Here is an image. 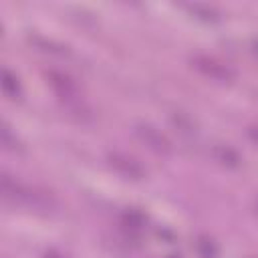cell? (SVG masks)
Here are the masks:
<instances>
[{
    "mask_svg": "<svg viewBox=\"0 0 258 258\" xmlns=\"http://www.w3.org/2000/svg\"><path fill=\"white\" fill-rule=\"evenodd\" d=\"M0 187H2V194L6 200H14V202H22L26 206H32V208H50L52 206V200L50 196L42 194V191H36V189H30L18 181H14L10 175H2L0 179Z\"/></svg>",
    "mask_w": 258,
    "mask_h": 258,
    "instance_id": "cell-1",
    "label": "cell"
},
{
    "mask_svg": "<svg viewBox=\"0 0 258 258\" xmlns=\"http://www.w3.org/2000/svg\"><path fill=\"white\" fill-rule=\"evenodd\" d=\"M191 64L204 77H208L212 81H218V83H232L236 79V73L228 64H224L222 60H218L214 56H208V54H194Z\"/></svg>",
    "mask_w": 258,
    "mask_h": 258,
    "instance_id": "cell-2",
    "label": "cell"
},
{
    "mask_svg": "<svg viewBox=\"0 0 258 258\" xmlns=\"http://www.w3.org/2000/svg\"><path fill=\"white\" fill-rule=\"evenodd\" d=\"M133 133H135V137H137L147 149H151V151H155V153H159V155L171 153V141H169L161 131H157L153 125L137 123V125L133 127Z\"/></svg>",
    "mask_w": 258,
    "mask_h": 258,
    "instance_id": "cell-3",
    "label": "cell"
},
{
    "mask_svg": "<svg viewBox=\"0 0 258 258\" xmlns=\"http://www.w3.org/2000/svg\"><path fill=\"white\" fill-rule=\"evenodd\" d=\"M107 159H109V165H111L117 173H121L123 177H127V179L139 181V179L145 177V169H143V165H141L137 159H133L131 155H125V153L115 151V153H109Z\"/></svg>",
    "mask_w": 258,
    "mask_h": 258,
    "instance_id": "cell-4",
    "label": "cell"
},
{
    "mask_svg": "<svg viewBox=\"0 0 258 258\" xmlns=\"http://www.w3.org/2000/svg\"><path fill=\"white\" fill-rule=\"evenodd\" d=\"M46 83L52 87V91L60 99H64V101H75L77 99V85L69 75H64L60 71H48L46 73Z\"/></svg>",
    "mask_w": 258,
    "mask_h": 258,
    "instance_id": "cell-5",
    "label": "cell"
},
{
    "mask_svg": "<svg viewBox=\"0 0 258 258\" xmlns=\"http://www.w3.org/2000/svg\"><path fill=\"white\" fill-rule=\"evenodd\" d=\"M212 155L216 157V161H220L226 167H238L240 161H242L240 153L234 147H230V145H214Z\"/></svg>",
    "mask_w": 258,
    "mask_h": 258,
    "instance_id": "cell-6",
    "label": "cell"
},
{
    "mask_svg": "<svg viewBox=\"0 0 258 258\" xmlns=\"http://www.w3.org/2000/svg\"><path fill=\"white\" fill-rule=\"evenodd\" d=\"M2 89H4V93H6L10 99H18V97L22 95V89H20V83H18L16 75L10 73L8 69L2 71Z\"/></svg>",
    "mask_w": 258,
    "mask_h": 258,
    "instance_id": "cell-7",
    "label": "cell"
},
{
    "mask_svg": "<svg viewBox=\"0 0 258 258\" xmlns=\"http://www.w3.org/2000/svg\"><path fill=\"white\" fill-rule=\"evenodd\" d=\"M196 252L200 258H216L218 256V248H216L214 240L208 236H200L196 240Z\"/></svg>",
    "mask_w": 258,
    "mask_h": 258,
    "instance_id": "cell-8",
    "label": "cell"
},
{
    "mask_svg": "<svg viewBox=\"0 0 258 258\" xmlns=\"http://www.w3.org/2000/svg\"><path fill=\"white\" fill-rule=\"evenodd\" d=\"M121 220H123V226L133 230V232H139L145 226V216L141 212H137V210H127Z\"/></svg>",
    "mask_w": 258,
    "mask_h": 258,
    "instance_id": "cell-9",
    "label": "cell"
},
{
    "mask_svg": "<svg viewBox=\"0 0 258 258\" xmlns=\"http://www.w3.org/2000/svg\"><path fill=\"white\" fill-rule=\"evenodd\" d=\"M30 42H34L40 50H46V52H56V54L67 52V48H64L62 44H56V42L46 40V38H40V36H30Z\"/></svg>",
    "mask_w": 258,
    "mask_h": 258,
    "instance_id": "cell-10",
    "label": "cell"
},
{
    "mask_svg": "<svg viewBox=\"0 0 258 258\" xmlns=\"http://www.w3.org/2000/svg\"><path fill=\"white\" fill-rule=\"evenodd\" d=\"M187 8H189V12H194L198 18H204V20H216V18H218V12H216L212 6H206V4H189Z\"/></svg>",
    "mask_w": 258,
    "mask_h": 258,
    "instance_id": "cell-11",
    "label": "cell"
},
{
    "mask_svg": "<svg viewBox=\"0 0 258 258\" xmlns=\"http://www.w3.org/2000/svg\"><path fill=\"white\" fill-rule=\"evenodd\" d=\"M169 119H171L173 127H175V129H179L181 133H191V131H194V123H191L183 113H177V111H175V113H171V117H169Z\"/></svg>",
    "mask_w": 258,
    "mask_h": 258,
    "instance_id": "cell-12",
    "label": "cell"
},
{
    "mask_svg": "<svg viewBox=\"0 0 258 258\" xmlns=\"http://www.w3.org/2000/svg\"><path fill=\"white\" fill-rule=\"evenodd\" d=\"M2 143H4V147H6V149H10V151H20L18 141L10 135V129H8L6 125L2 127Z\"/></svg>",
    "mask_w": 258,
    "mask_h": 258,
    "instance_id": "cell-13",
    "label": "cell"
},
{
    "mask_svg": "<svg viewBox=\"0 0 258 258\" xmlns=\"http://www.w3.org/2000/svg\"><path fill=\"white\" fill-rule=\"evenodd\" d=\"M248 137L258 145V125H252V127H248Z\"/></svg>",
    "mask_w": 258,
    "mask_h": 258,
    "instance_id": "cell-14",
    "label": "cell"
},
{
    "mask_svg": "<svg viewBox=\"0 0 258 258\" xmlns=\"http://www.w3.org/2000/svg\"><path fill=\"white\" fill-rule=\"evenodd\" d=\"M44 258H62L60 254H56V252H46L44 254Z\"/></svg>",
    "mask_w": 258,
    "mask_h": 258,
    "instance_id": "cell-15",
    "label": "cell"
},
{
    "mask_svg": "<svg viewBox=\"0 0 258 258\" xmlns=\"http://www.w3.org/2000/svg\"><path fill=\"white\" fill-rule=\"evenodd\" d=\"M254 212H256V214H258V198H256V200H254Z\"/></svg>",
    "mask_w": 258,
    "mask_h": 258,
    "instance_id": "cell-16",
    "label": "cell"
},
{
    "mask_svg": "<svg viewBox=\"0 0 258 258\" xmlns=\"http://www.w3.org/2000/svg\"><path fill=\"white\" fill-rule=\"evenodd\" d=\"M254 46H256V50H258V40H254Z\"/></svg>",
    "mask_w": 258,
    "mask_h": 258,
    "instance_id": "cell-17",
    "label": "cell"
},
{
    "mask_svg": "<svg viewBox=\"0 0 258 258\" xmlns=\"http://www.w3.org/2000/svg\"><path fill=\"white\" fill-rule=\"evenodd\" d=\"M169 258H179V256H169Z\"/></svg>",
    "mask_w": 258,
    "mask_h": 258,
    "instance_id": "cell-18",
    "label": "cell"
}]
</instances>
